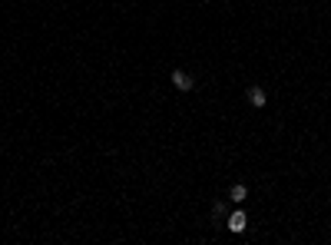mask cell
<instances>
[{
    "mask_svg": "<svg viewBox=\"0 0 331 245\" xmlns=\"http://www.w3.org/2000/svg\"><path fill=\"white\" fill-rule=\"evenodd\" d=\"M172 86H176V89H192V86H196V80L189 77L186 70H176V73H172Z\"/></svg>",
    "mask_w": 331,
    "mask_h": 245,
    "instance_id": "6da1fadb",
    "label": "cell"
},
{
    "mask_svg": "<svg viewBox=\"0 0 331 245\" xmlns=\"http://www.w3.org/2000/svg\"><path fill=\"white\" fill-rule=\"evenodd\" d=\"M245 225H248L245 212H232V215H229V229H232V232H245Z\"/></svg>",
    "mask_w": 331,
    "mask_h": 245,
    "instance_id": "7a4b0ae2",
    "label": "cell"
},
{
    "mask_svg": "<svg viewBox=\"0 0 331 245\" xmlns=\"http://www.w3.org/2000/svg\"><path fill=\"white\" fill-rule=\"evenodd\" d=\"M248 100H252V106H265V100H268V96H265L262 86H252V89H248Z\"/></svg>",
    "mask_w": 331,
    "mask_h": 245,
    "instance_id": "3957f363",
    "label": "cell"
},
{
    "mask_svg": "<svg viewBox=\"0 0 331 245\" xmlns=\"http://www.w3.org/2000/svg\"><path fill=\"white\" fill-rule=\"evenodd\" d=\"M245 196H248V189H245L242 182H235V186L229 189V199H232V202H245Z\"/></svg>",
    "mask_w": 331,
    "mask_h": 245,
    "instance_id": "277c9868",
    "label": "cell"
},
{
    "mask_svg": "<svg viewBox=\"0 0 331 245\" xmlns=\"http://www.w3.org/2000/svg\"><path fill=\"white\" fill-rule=\"evenodd\" d=\"M212 215H215V219H225V215H229L225 202H215V205H212Z\"/></svg>",
    "mask_w": 331,
    "mask_h": 245,
    "instance_id": "5b68a950",
    "label": "cell"
}]
</instances>
